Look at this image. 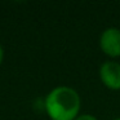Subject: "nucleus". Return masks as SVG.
Wrapping results in <instances>:
<instances>
[{
	"instance_id": "6",
	"label": "nucleus",
	"mask_w": 120,
	"mask_h": 120,
	"mask_svg": "<svg viewBox=\"0 0 120 120\" xmlns=\"http://www.w3.org/2000/svg\"><path fill=\"white\" fill-rule=\"evenodd\" d=\"M115 120H120V117H117V119H115Z\"/></svg>"
},
{
	"instance_id": "1",
	"label": "nucleus",
	"mask_w": 120,
	"mask_h": 120,
	"mask_svg": "<svg viewBox=\"0 0 120 120\" xmlns=\"http://www.w3.org/2000/svg\"><path fill=\"white\" fill-rule=\"evenodd\" d=\"M81 101L79 93L71 86L53 88L44 99V107L50 120H75L79 116Z\"/></svg>"
},
{
	"instance_id": "4",
	"label": "nucleus",
	"mask_w": 120,
	"mask_h": 120,
	"mask_svg": "<svg viewBox=\"0 0 120 120\" xmlns=\"http://www.w3.org/2000/svg\"><path fill=\"white\" fill-rule=\"evenodd\" d=\"M75 120H98L94 115H90V114H83V115H79Z\"/></svg>"
},
{
	"instance_id": "3",
	"label": "nucleus",
	"mask_w": 120,
	"mask_h": 120,
	"mask_svg": "<svg viewBox=\"0 0 120 120\" xmlns=\"http://www.w3.org/2000/svg\"><path fill=\"white\" fill-rule=\"evenodd\" d=\"M99 79L106 88L111 90L120 89V63L116 61H106L99 67Z\"/></svg>"
},
{
	"instance_id": "2",
	"label": "nucleus",
	"mask_w": 120,
	"mask_h": 120,
	"mask_svg": "<svg viewBox=\"0 0 120 120\" xmlns=\"http://www.w3.org/2000/svg\"><path fill=\"white\" fill-rule=\"evenodd\" d=\"M99 48L110 58L120 57V29L107 27L99 36Z\"/></svg>"
},
{
	"instance_id": "5",
	"label": "nucleus",
	"mask_w": 120,
	"mask_h": 120,
	"mask_svg": "<svg viewBox=\"0 0 120 120\" xmlns=\"http://www.w3.org/2000/svg\"><path fill=\"white\" fill-rule=\"evenodd\" d=\"M3 60H4V49L1 47V44H0V65L3 63Z\"/></svg>"
}]
</instances>
